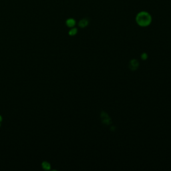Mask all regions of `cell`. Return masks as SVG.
<instances>
[{
	"label": "cell",
	"mask_w": 171,
	"mask_h": 171,
	"mask_svg": "<svg viewBox=\"0 0 171 171\" xmlns=\"http://www.w3.org/2000/svg\"><path fill=\"white\" fill-rule=\"evenodd\" d=\"M136 21L138 25L141 27H146L151 24L152 17L148 12H141L136 15Z\"/></svg>",
	"instance_id": "1"
},
{
	"label": "cell",
	"mask_w": 171,
	"mask_h": 171,
	"mask_svg": "<svg viewBox=\"0 0 171 171\" xmlns=\"http://www.w3.org/2000/svg\"><path fill=\"white\" fill-rule=\"evenodd\" d=\"M100 116H101V120H102V122L104 124L106 125H110L112 124V120L111 118H110V116H108V114L105 112H102L101 114H100Z\"/></svg>",
	"instance_id": "2"
},
{
	"label": "cell",
	"mask_w": 171,
	"mask_h": 171,
	"mask_svg": "<svg viewBox=\"0 0 171 171\" xmlns=\"http://www.w3.org/2000/svg\"><path fill=\"white\" fill-rule=\"evenodd\" d=\"M138 66H139V62L138 60L133 59V60H130L129 63V68L130 70L132 71H135L138 69Z\"/></svg>",
	"instance_id": "3"
},
{
	"label": "cell",
	"mask_w": 171,
	"mask_h": 171,
	"mask_svg": "<svg viewBox=\"0 0 171 171\" xmlns=\"http://www.w3.org/2000/svg\"><path fill=\"white\" fill-rule=\"evenodd\" d=\"M88 24H89L88 20L87 19L84 18V19H81L80 21H79L78 25L80 27H82V28H84V27H86L88 25Z\"/></svg>",
	"instance_id": "4"
},
{
	"label": "cell",
	"mask_w": 171,
	"mask_h": 171,
	"mask_svg": "<svg viewBox=\"0 0 171 171\" xmlns=\"http://www.w3.org/2000/svg\"><path fill=\"white\" fill-rule=\"evenodd\" d=\"M66 25H67V26H68L69 27H72L75 25L76 21L74 19L70 18V19H68L66 21Z\"/></svg>",
	"instance_id": "5"
},
{
	"label": "cell",
	"mask_w": 171,
	"mask_h": 171,
	"mask_svg": "<svg viewBox=\"0 0 171 171\" xmlns=\"http://www.w3.org/2000/svg\"><path fill=\"white\" fill-rule=\"evenodd\" d=\"M42 168H44V170H46V171L50 170V167H51L50 164L49 162H46V161L42 162Z\"/></svg>",
	"instance_id": "6"
},
{
	"label": "cell",
	"mask_w": 171,
	"mask_h": 171,
	"mask_svg": "<svg viewBox=\"0 0 171 171\" xmlns=\"http://www.w3.org/2000/svg\"><path fill=\"white\" fill-rule=\"evenodd\" d=\"M78 32V30L76 28H72L69 31V35L70 36H74Z\"/></svg>",
	"instance_id": "7"
},
{
	"label": "cell",
	"mask_w": 171,
	"mask_h": 171,
	"mask_svg": "<svg viewBox=\"0 0 171 171\" xmlns=\"http://www.w3.org/2000/svg\"><path fill=\"white\" fill-rule=\"evenodd\" d=\"M140 57H141V58L143 60H146L148 58V55L146 53H142V54H141V56H140Z\"/></svg>",
	"instance_id": "8"
},
{
	"label": "cell",
	"mask_w": 171,
	"mask_h": 171,
	"mask_svg": "<svg viewBox=\"0 0 171 171\" xmlns=\"http://www.w3.org/2000/svg\"><path fill=\"white\" fill-rule=\"evenodd\" d=\"M114 128H115L114 126H112V127H111V129L110 130H115Z\"/></svg>",
	"instance_id": "9"
},
{
	"label": "cell",
	"mask_w": 171,
	"mask_h": 171,
	"mask_svg": "<svg viewBox=\"0 0 171 171\" xmlns=\"http://www.w3.org/2000/svg\"><path fill=\"white\" fill-rule=\"evenodd\" d=\"M2 121V118H1V116H0V122Z\"/></svg>",
	"instance_id": "10"
},
{
	"label": "cell",
	"mask_w": 171,
	"mask_h": 171,
	"mask_svg": "<svg viewBox=\"0 0 171 171\" xmlns=\"http://www.w3.org/2000/svg\"><path fill=\"white\" fill-rule=\"evenodd\" d=\"M1 122H0V126H1Z\"/></svg>",
	"instance_id": "11"
}]
</instances>
